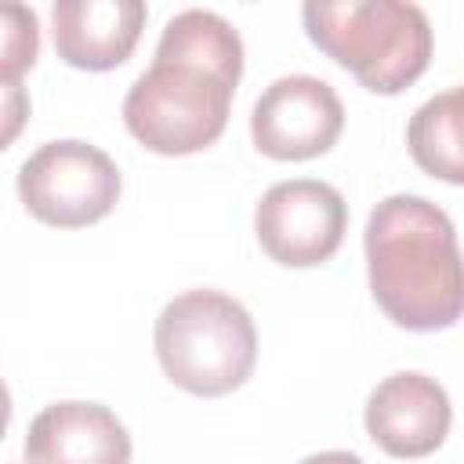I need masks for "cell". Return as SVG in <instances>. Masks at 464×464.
Returning <instances> with one entry per match:
<instances>
[{
	"label": "cell",
	"instance_id": "cell-1",
	"mask_svg": "<svg viewBox=\"0 0 464 464\" xmlns=\"http://www.w3.org/2000/svg\"><path fill=\"white\" fill-rule=\"evenodd\" d=\"M243 76V40L214 11L188 7L163 25L152 65L123 98L127 130L160 156L214 145Z\"/></svg>",
	"mask_w": 464,
	"mask_h": 464
},
{
	"label": "cell",
	"instance_id": "cell-2",
	"mask_svg": "<svg viewBox=\"0 0 464 464\" xmlns=\"http://www.w3.org/2000/svg\"><path fill=\"white\" fill-rule=\"evenodd\" d=\"M366 272L381 312L406 330H446L460 319V250L453 221L424 196H388L366 221Z\"/></svg>",
	"mask_w": 464,
	"mask_h": 464
},
{
	"label": "cell",
	"instance_id": "cell-3",
	"mask_svg": "<svg viewBox=\"0 0 464 464\" xmlns=\"http://www.w3.org/2000/svg\"><path fill=\"white\" fill-rule=\"evenodd\" d=\"M301 18L308 40L373 94L406 91L431 62V25L417 4L308 0Z\"/></svg>",
	"mask_w": 464,
	"mask_h": 464
},
{
	"label": "cell",
	"instance_id": "cell-6",
	"mask_svg": "<svg viewBox=\"0 0 464 464\" xmlns=\"http://www.w3.org/2000/svg\"><path fill=\"white\" fill-rule=\"evenodd\" d=\"M344 196L315 178L272 185L254 210V232L261 250L286 268H312L330 261L344 239Z\"/></svg>",
	"mask_w": 464,
	"mask_h": 464
},
{
	"label": "cell",
	"instance_id": "cell-15",
	"mask_svg": "<svg viewBox=\"0 0 464 464\" xmlns=\"http://www.w3.org/2000/svg\"><path fill=\"white\" fill-rule=\"evenodd\" d=\"M7 424H11V392H7V384H4V377H0V439H4Z\"/></svg>",
	"mask_w": 464,
	"mask_h": 464
},
{
	"label": "cell",
	"instance_id": "cell-7",
	"mask_svg": "<svg viewBox=\"0 0 464 464\" xmlns=\"http://www.w3.org/2000/svg\"><path fill=\"white\" fill-rule=\"evenodd\" d=\"M344 130V105L319 76H279L250 112V138L272 160H312L334 149Z\"/></svg>",
	"mask_w": 464,
	"mask_h": 464
},
{
	"label": "cell",
	"instance_id": "cell-11",
	"mask_svg": "<svg viewBox=\"0 0 464 464\" xmlns=\"http://www.w3.org/2000/svg\"><path fill=\"white\" fill-rule=\"evenodd\" d=\"M464 94L460 87H450L435 98H428L406 127L410 152L420 170H428L439 181L460 185L464 181V160H460V116H464Z\"/></svg>",
	"mask_w": 464,
	"mask_h": 464
},
{
	"label": "cell",
	"instance_id": "cell-10",
	"mask_svg": "<svg viewBox=\"0 0 464 464\" xmlns=\"http://www.w3.org/2000/svg\"><path fill=\"white\" fill-rule=\"evenodd\" d=\"M145 25L138 0H58L51 7L54 51L72 69L105 72L130 58Z\"/></svg>",
	"mask_w": 464,
	"mask_h": 464
},
{
	"label": "cell",
	"instance_id": "cell-5",
	"mask_svg": "<svg viewBox=\"0 0 464 464\" xmlns=\"http://www.w3.org/2000/svg\"><path fill=\"white\" fill-rule=\"evenodd\" d=\"M18 199L44 225L83 228L116 207L120 170L98 145L76 138L47 141L18 167Z\"/></svg>",
	"mask_w": 464,
	"mask_h": 464
},
{
	"label": "cell",
	"instance_id": "cell-13",
	"mask_svg": "<svg viewBox=\"0 0 464 464\" xmlns=\"http://www.w3.org/2000/svg\"><path fill=\"white\" fill-rule=\"evenodd\" d=\"M29 120V91L18 83H4L0 80V152L25 130Z\"/></svg>",
	"mask_w": 464,
	"mask_h": 464
},
{
	"label": "cell",
	"instance_id": "cell-8",
	"mask_svg": "<svg viewBox=\"0 0 464 464\" xmlns=\"http://www.w3.org/2000/svg\"><path fill=\"white\" fill-rule=\"evenodd\" d=\"M446 388L417 370L384 377L366 399V431L388 457H428L450 431Z\"/></svg>",
	"mask_w": 464,
	"mask_h": 464
},
{
	"label": "cell",
	"instance_id": "cell-14",
	"mask_svg": "<svg viewBox=\"0 0 464 464\" xmlns=\"http://www.w3.org/2000/svg\"><path fill=\"white\" fill-rule=\"evenodd\" d=\"M297 464H362V457H355L348 450H323V453H312V457H304Z\"/></svg>",
	"mask_w": 464,
	"mask_h": 464
},
{
	"label": "cell",
	"instance_id": "cell-12",
	"mask_svg": "<svg viewBox=\"0 0 464 464\" xmlns=\"http://www.w3.org/2000/svg\"><path fill=\"white\" fill-rule=\"evenodd\" d=\"M40 54V22L29 4L0 0V80L18 83Z\"/></svg>",
	"mask_w": 464,
	"mask_h": 464
},
{
	"label": "cell",
	"instance_id": "cell-4",
	"mask_svg": "<svg viewBox=\"0 0 464 464\" xmlns=\"http://www.w3.org/2000/svg\"><path fill=\"white\" fill-rule=\"evenodd\" d=\"M152 341L163 373L188 395L203 399L228 395L257 362L254 319L221 290H185L167 301Z\"/></svg>",
	"mask_w": 464,
	"mask_h": 464
},
{
	"label": "cell",
	"instance_id": "cell-9",
	"mask_svg": "<svg viewBox=\"0 0 464 464\" xmlns=\"http://www.w3.org/2000/svg\"><path fill=\"white\" fill-rule=\"evenodd\" d=\"M25 464H130V435L102 402H54L29 424Z\"/></svg>",
	"mask_w": 464,
	"mask_h": 464
}]
</instances>
